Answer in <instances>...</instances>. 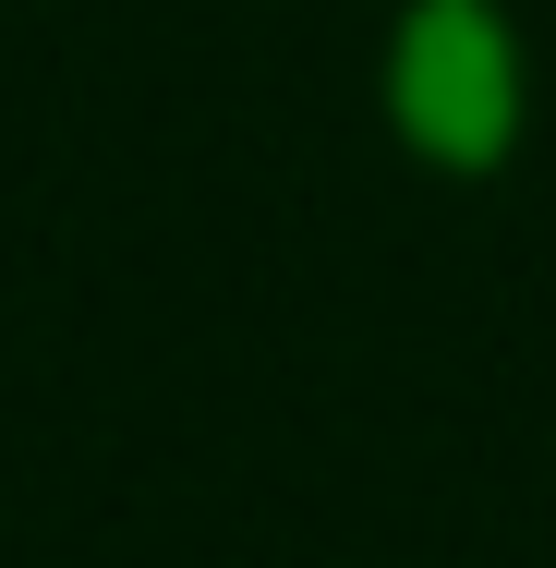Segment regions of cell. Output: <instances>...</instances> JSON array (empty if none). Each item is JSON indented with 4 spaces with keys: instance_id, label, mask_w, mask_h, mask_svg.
I'll return each instance as SVG.
<instances>
[{
    "instance_id": "6da1fadb",
    "label": "cell",
    "mask_w": 556,
    "mask_h": 568,
    "mask_svg": "<svg viewBox=\"0 0 556 568\" xmlns=\"http://www.w3.org/2000/svg\"><path fill=\"white\" fill-rule=\"evenodd\" d=\"M508 110H520V73H508V37L484 24V0H424L412 37H400V121H412V145L496 158Z\"/></svg>"
}]
</instances>
